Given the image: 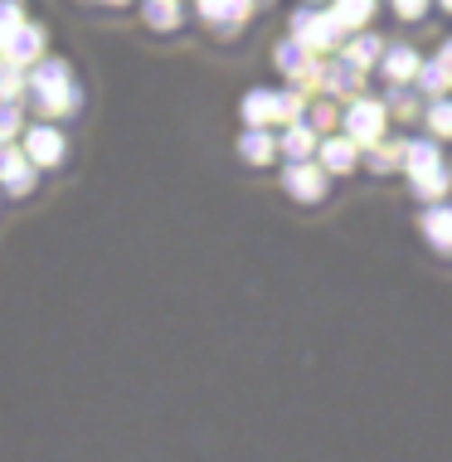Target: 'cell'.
Wrapping results in <instances>:
<instances>
[{
    "instance_id": "obj_1",
    "label": "cell",
    "mask_w": 452,
    "mask_h": 462,
    "mask_svg": "<svg viewBox=\"0 0 452 462\" xmlns=\"http://www.w3.org/2000/svg\"><path fill=\"white\" fill-rule=\"evenodd\" d=\"M370 10H374V0H336L331 15L341 20V30H350V24H365V20H370Z\"/></svg>"
},
{
    "instance_id": "obj_2",
    "label": "cell",
    "mask_w": 452,
    "mask_h": 462,
    "mask_svg": "<svg viewBox=\"0 0 452 462\" xmlns=\"http://www.w3.org/2000/svg\"><path fill=\"white\" fill-rule=\"evenodd\" d=\"M146 20L156 24V30H171V24L180 20V5H175V0H146Z\"/></svg>"
},
{
    "instance_id": "obj_3",
    "label": "cell",
    "mask_w": 452,
    "mask_h": 462,
    "mask_svg": "<svg viewBox=\"0 0 452 462\" xmlns=\"http://www.w3.org/2000/svg\"><path fill=\"white\" fill-rule=\"evenodd\" d=\"M24 24V15H20V0H0V40H10Z\"/></svg>"
},
{
    "instance_id": "obj_4",
    "label": "cell",
    "mask_w": 452,
    "mask_h": 462,
    "mask_svg": "<svg viewBox=\"0 0 452 462\" xmlns=\"http://www.w3.org/2000/svg\"><path fill=\"white\" fill-rule=\"evenodd\" d=\"M394 10H399L404 20H419L423 10H429V0H394Z\"/></svg>"
}]
</instances>
